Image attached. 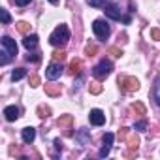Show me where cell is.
Segmentation results:
<instances>
[{"instance_id": "obj_1", "label": "cell", "mask_w": 160, "mask_h": 160, "mask_svg": "<svg viewBox=\"0 0 160 160\" xmlns=\"http://www.w3.org/2000/svg\"><path fill=\"white\" fill-rule=\"evenodd\" d=\"M68 40H70V30H68L66 25H58L49 36V43L55 45V47H64Z\"/></svg>"}, {"instance_id": "obj_2", "label": "cell", "mask_w": 160, "mask_h": 160, "mask_svg": "<svg viewBox=\"0 0 160 160\" xmlns=\"http://www.w3.org/2000/svg\"><path fill=\"white\" fill-rule=\"evenodd\" d=\"M111 70H113V64L104 58V60H100V62L92 68V75H94L96 79H106V77L111 73Z\"/></svg>"}, {"instance_id": "obj_3", "label": "cell", "mask_w": 160, "mask_h": 160, "mask_svg": "<svg viewBox=\"0 0 160 160\" xmlns=\"http://www.w3.org/2000/svg\"><path fill=\"white\" fill-rule=\"evenodd\" d=\"M92 30H94V34H96L100 40H106V38L111 34V28H109L108 21H104V19H96V21L92 23Z\"/></svg>"}, {"instance_id": "obj_4", "label": "cell", "mask_w": 160, "mask_h": 160, "mask_svg": "<svg viewBox=\"0 0 160 160\" xmlns=\"http://www.w3.org/2000/svg\"><path fill=\"white\" fill-rule=\"evenodd\" d=\"M119 85H121V91L122 92H134V91L139 89V81H138L136 77H130V75L119 79Z\"/></svg>"}, {"instance_id": "obj_5", "label": "cell", "mask_w": 160, "mask_h": 160, "mask_svg": "<svg viewBox=\"0 0 160 160\" xmlns=\"http://www.w3.org/2000/svg\"><path fill=\"white\" fill-rule=\"evenodd\" d=\"M62 70H64L62 64L55 60V62H51V64L47 66V70H45V77L49 79V81H55V79H58V77L62 75Z\"/></svg>"}, {"instance_id": "obj_6", "label": "cell", "mask_w": 160, "mask_h": 160, "mask_svg": "<svg viewBox=\"0 0 160 160\" xmlns=\"http://www.w3.org/2000/svg\"><path fill=\"white\" fill-rule=\"evenodd\" d=\"M113 139H115V136H113L111 132H106V136H104V141H102V149L98 151V156H100V158H106V156L111 152Z\"/></svg>"}, {"instance_id": "obj_7", "label": "cell", "mask_w": 160, "mask_h": 160, "mask_svg": "<svg viewBox=\"0 0 160 160\" xmlns=\"http://www.w3.org/2000/svg\"><path fill=\"white\" fill-rule=\"evenodd\" d=\"M89 121H91V124H94V126H102V124L106 122V113H104L102 109H91Z\"/></svg>"}, {"instance_id": "obj_8", "label": "cell", "mask_w": 160, "mask_h": 160, "mask_svg": "<svg viewBox=\"0 0 160 160\" xmlns=\"http://www.w3.org/2000/svg\"><path fill=\"white\" fill-rule=\"evenodd\" d=\"M75 141L81 145V147L89 145V141H91V130L89 128H79L77 134H75Z\"/></svg>"}, {"instance_id": "obj_9", "label": "cell", "mask_w": 160, "mask_h": 160, "mask_svg": "<svg viewBox=\"0 0 160 160\" xmlns=\"http://www.w3.org/2000/svg\"><path fill=\"white\" fill-rule=\"evenodd\" d=\"M106 15H108L109 19H113V21H121V19H122V12H121V8H119L117 4L106 6Z\"/></svg>"}, {"instance_id": "obj_10", "label": "cell", "mask_w": 160, "mask_h": 160, "mask_svg": "<svg viewBox=\"0 0 160 160\" xmlns=\"http://www.w3.org/2000/svg\"><path fill=\"white\" fill-rule=\"evenodd\" d=\"M2 47H4L12 57H15V55H17V43H15L10 36H2Z\"/></svg>"}, {"instance_id": "obj_11", "label": "cell", "mask_w": 160, "mask_h": 160, "mask_svg": "<svg viewBox=\"0 0 160 160\" xmlns=\"http://www.w3.org/2000/svg\"><path fill=\"white\" fill-rule=\"evenodd\" d=\"M4 117H6V121H10V122L17 121V119H19V108H17V106H8V108H4Z\"/></svg>"}, {"instance_id": "obj_12", "label": "cell", "mask_w": 160, "mask_h": 160, "mask_svg": "<svg viewBox=\"0 0 160 160\" xmlns=\"http://www.w3.org/2000/svg\"><path fill=\"white\" fill-rule=\"evenodd\" d=\"M21 138H23L25 143H32V141L36 139V130H34L32 126H27V128L21 130Z\"/></svg>"}, {"instance_id": "obj_13", "label": "cell", "mask_w": 160, "mask_h": 160, "mask_svg": "<svg viewBox=\"0 0 160 160\" xmlns=\"http://www.w3.org/2000/svg\"><path fill=\"white\" fill-rule=\"evenodd\" d=\"M23 45H25L28 51L36 49V47H38V36H36V34H27L25 40H23Z\"/></svg>"}, {"instance_id": "obj_14", "label": "cell", "mask_w": 160, "mask_h": 160, "mask_svg": "<svg viewBox=\"0 0 160 160\" xmlns=\"http://www.w3.org/2000/svg\"><path fill=\"white\" fill-rule=\"evenodd\" d=\"M152 98H154L156 106H160V77L154 81V87H152Z\"/></svg>"}, {"instance_id": "obj_15", "label": "cell", "mask_w": 160, "mask_h": 160, "mask_svg": "<svg viewBox=\"0 0 160 160\" xmlns=\"http://www.w3.org/2000/svg\"><path fill=\"white\" fill-rule=\"evenodd\" d=\"M25 75H27V70L25 68H15L12 72V79H13V81H19V79H23Z\"/></svg>"}, {"instance_id": "obj_16", "label": "cell", "mask_w": 160, "mask_h": 160, "mask_svg": "<svg viewBox=\"0 0 160 160\" xmlns=\"http://www.w3.org/2000/svg\"><path fill=\"white\" fill-rule=\"evenodd\" d=\"M109 0H87V4L92 6V8H106V4Z\"/></svg>"}, {"instance_id": "obj_17", "label": "cell", "mask_w": 160, "mask_h": 160, "mask_svg": "<svg viewBox=\"0 0 160 160\" xmlns=\"http://www.w3.org/2000/svg\"><path fill=\"white\" fill-rule=\"evenodd\" d=\"M79 68H81V60H79V58H73V60H72V64H70L72 73H73V75H75V73H79V72H81Z\"/></svg>"}, {"instance_id": "obj_18", "label": "cell", "mask_w": 160, "mask_h": 160, "mask_svg": "<svg viewBox=\"0 0 160 160\" xmlns=\"http://www.w3.org/2000/svg\"><path fill=\"white\" fill-rule=\"evenodd\" d=\"M0 55H2V57H0V64H2V66H6V64L10 62V57H12V55H10V53L4 49V47H2V53H0Z\"/></svg>"}, {"instance_id": "obj_19", "label": "cell", "mask_w": 160, "mask_h": 160, "mask_svg": "<svg viewBox=\"0 0 160 160\" xmlns=\"http://www.w3.org/2000/svg\"><path fill=\"white\" fill-rule=\"evenodd\" d=\"M17 28H19V32H23V34H28V30H30V25H28L27 21H21V23H17Z\"/></svg>"}, {"instance_id": "obj_20", "label": "cell", "mask_w": 160, "mask_h": 160, "mask_svg": "<svg viewBox=\"0 0 160 160\" xmlns=\"http://www.w3.org/2000/svg\"><path fill=\"white\" fill-rule=\"evenodd\" d=\"M89 91H91V94H100L102 92V85L100 83H91Z\"/></svg>"}, {"instance_id": "obj_21", "label": "cell", "mask_w": 160, "mask_h": 160, "mask_svg": "<svg viewBox=\"0 0 160 160\" xmlns=\"http://www.w3.org/2000/svg\"><path fill=\"white\" fill-rule=\"evenodd\" d=\"M45 91H47V94H51V96H58V94H60V85H57V87H45Z\"/></svg>"}, {"instance_id": "obj_22", "label": "cell", "mask_w": 160, "mask_h": 160, "mask_svg": "<svg viewBox=\"0 0 160 160\" xmlns=\"http://www.w3.org/2000/svg\"><path fill=\"white\" fill-rule=\"evenodd\" d=\"M134 130H136V132H145V130H147V121L136 122V124H134Z\"/></svg>"}, {"instance_id": "obj_23", "label": "cell", "mask_w": 160, "mask_h": 160, "mask_svg": "<svg viewBox=\"0 0 160 160\" xmlns=\"http://www.w3.org/2000/svg\"><path fill=\"white\" fill-rule=\"evenodd\" d=\"M0 17H2V23H4V25H8V23L12 21V17H10V13H8V10H0Z\"/></svg>"}, {"instance_id": "obj_24", "label": "cell", "mask_w": 160, "mask_h": 160, "mask_svg": "<svg viewBox=\"0 0 160 160\" xmlns=\"http://www.w3.org/2000/svg\"><path fill=\"white\" fill-rule=\"evenodd\" d=\"M64 124H72V115H64L58 119V126H64Z\"/></svg>"}, {"instance_id": "obj_25", "label": "cell", "mask_w": 160, "mask_h": 160, "mask_svg": "<svg viewBox=\"0 0 160 160\" xmlns=\"http://www.w3.org/2000/svg\"><path fill=\"white\" fill-rule=\"evenodd\" d=\"M40 53H30V55H27V60L28 62H40Z\"/></svg>"}, {"instance_id": "obj_26", "label": "cell", "mask_w": 160, "mask_h": 160, "mask_svg": "<svg viewBox=\"0 0 160 160\" xmlns=\"http://www.w3.org/2000/svg\"><path fill=\"white\" fill-rule=\"evenodd\" d=\"M53 57H55V60H60V62H62V60L66 58V53H64V51H55Z\"/></svg>"}, {"instance_id": "obj_27", "label": "cell", "mask_w": 160, "mask_h": 160, "mask_svg": "<svg viewBox=\"0 0 160 160\" xmlns=\"http://www.w3.org/2000/svg\"><path fill=\"white\" fill-rule=\"evenodd\" d=\"M132 108H134V109H136V111H138L139 115H145V108H143V104H139V102H136V104H134Z\"/></svg>"}, {"instance_id": "obj_28", "label": "cell", "mask_w": 160, "mask_h": 160, "mask_svg": "<svg viewBox=\"0 0 160 160\" xmlns=\"http://www.w3.org/2000/svg\"><path fill=\"white\" fill-rule=\"evenodd\" d=\"M38 113H40V117H47L49 109H47V108H43V106H40V108H38Z\"/></svg>"}, {"instance_id": "obj_29", "label": "cell", "mask_w": 160, "mask_h": 160, "mask_svg": "<svg viewBox=\"0 0 160 160\" xmlns=\"http://www.w3.org/2000/svg\"><path fill=\"white\" fill-rule=\"evenodd\" d=\"M151 38H152V40H160V30H158V28H152V30H151Z\"/></svg>"}, {"instance_id": "obj_30", "label": "cell", "mask_w": 160, "mask_h": 160, "mask_svg": "<svg viewBox=\"0 0 160 160\" xmlns=\"http://www.w3.org/2000/svg\"><path fill=\"white\" fill-rule=\"evenodd\" d=\"M30 85H32V87H38V85H40V77H38V75H32V77H30Z\"/></svg>"}, {"instance_id": "obj_31", "label": "cell", "mask_w": 160, "mask_h": 160, "mask_svg": "<svg viewBox=\"0 0 160 160\" xmlns=\"http://www.w3.org/2000/svg\"><path fill=\"white\" fill-rule=\"evenodd\" d=\"M85 53H87V55H91V57H92V55H94V53H96V45H89V47H87V49H85Z\"/></svg>"}, {"instance_id": "obj_32", "label": "cell", "mask_w": 160, "mask_h": 160, "mask_svg": "<svg viewBox=\"0 0 160 160\" xmlns=\"http://www.w3.org/2000/svg\"><path fill=\"white\" fill-rule=\"evenodd\" d=\"M109 53H111L113 57H121V55H122V51H121V49H117V47H111V49H109Z\"/></svg>"}, {"instance_id": "obj_33", "label": "cell", "mask_w": 160, "mask_h": 160, "mask_svg": "<svg viewBox=\"0 0 160 160\" xmlns=\"http://www.w3.org/2000/svg\"><path fill=\"white\" fill-rule=\"evenodd\" d=\"M15 4H17L19 8H23V6H27V4H30V0H15Z\"/></svg>"}, {"instance_id": "obj_34", "label": "cell", "mask_w": 160, "mask_h": 160, "mask_svg": "<svg viewBox=\"0 0 160 160\" xmlns=\"http://www.w3.org/2000/svg\"><path fill=\"white\" fill-rule=\"evenodd\" d=\"M55 147H57V149H62V143H60V139H55Z\"/></svg>"}, {"instance_id": "obj_35", "label": "cell", "mask_w": 160, "mask_h": 160, "mask_svg": "<svg viewBox=\"0 0 160 160\" xmlns=\"http://www.w3.org/2000/svg\"><path fill=\"white\" fill-rule=\"evenodd\" d=\"M49 2H51V4H57V2H58V0H49Z\"/></svg>"}]
</instances>
